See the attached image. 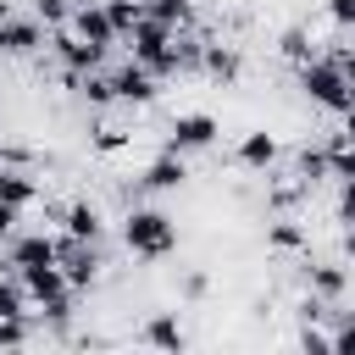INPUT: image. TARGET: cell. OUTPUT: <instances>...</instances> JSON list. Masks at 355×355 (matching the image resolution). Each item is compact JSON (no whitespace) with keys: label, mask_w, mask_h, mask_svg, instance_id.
Here are the masks:
<instances>
[{"label":"cell","mask_w":355,"mask_h":355,"mask_svg":"<svg viewBox=\"0 0 355 355\" xmlns=\"http://www.w3.org/2000/svg\"><path fill=\"white\" fill-rule=\"evenodd\" d=\"M300 83H305V94L316 100V105H327V111H355V83L344 78V67L338 61H305V72H300Z\"/></svg>","instance_id":"obj_1"},{"label":"cell","mask_w":355,"mask_h":355,"mask_svg":"<svg viewBox=\"0 0 355 355\" xmlns=\"http://www.w3.org/2000/svg\"><path fill=\"white\" fill-rule=\"evenodd\" d=\"M172 33H178V28H166L161 17L144 11L139 28L128 33V39H133V61H144L150 72H178V67H172Z\"/></svg>","instance_id":"obj_2"},{"label":"cell","mask_w":355,"mask_h":355,"mask_svg":"<svg viewBox=\"0 0 355 355\" xmlns=\"http://www.w3.org/2000/svg\"><path fill=\"white\" fill-rule=\"evenodd\" d=\"M178 244V233H172V222L161 216V211H133L128 216V250H139V255H166Z\"/></svg>","instance_id":"obj_3"},{"label":"cell","mask_w":355,"mask_h":355,"mask_svg":"<svg viewBox=\"0 0 355 355\" xmlns=\"http://www.w3.org/2000/svg\"><path fill=\"white\" fill-rule=\"evenodd\" d=\"M89 244H94V239H78V233H72L67 244H55V261H67V277H72L78 288H89L94 272H100V255H94Z\"/></svg>","instance_id":"obj_4"},{"label":"cell","mask_w":355,"mask_h":355,"mask_svg":"<svg viewBox=\"0 0 355 355\" xmlns=\"http://www.w3.org/2000/svg\"><path fill=\"white\" fill-rule=\"evenodd\" d=\"M211 139H216V122H211L205 111H194V116H178V122H172L166 150H178V155H183V150H205Z\"/></svg>","instance_id":"obj_5"},{"label":"cell","mask_w":355,"mask_h":355,"mask_svg":"<svg viewBox=\"0 0 355 355\" xmlns=\"http://www.w3.org/2000/svg\"><path fill=\"white\" fill-rule=\"evenodd\" d=\"M55 50H61V61H67L72 72H94V67L105 61V44H89L83 33H61V39H55Z\"/></svg>","instance_id":"obj_6"},{"label":"cell","mask_w":355,"mask_h":355,"mask_svg":"<svg viewBox=\"0 0 355 355\" xmlns=\"http://www.w3.org/2000/svg\"><path fill=\"white\" fill-rule=\"evenodd\" d=\"M111 83H116V94H122V100H139V105H144V100H155V72H150L144 61H128Z\"/></svg>","instance_id":"obj_7"},{"label":"cell","mask_w":355,"mask_h":355,"mask_svg":"<svg viewBox=\"0 0 355 355\" xmlns=\"http://www.w3.org/2000/svg\"><path fill=\"white\" fill-rule=\"evenodd\" d=\"M11 266H55V239H44V233H28V239H17L11 244Z\"/></svg>","instance_id":"obj_8"},{"label":"cell","mask_w":355,"mask_h":355,"mask_svg":"<svg viewBox=\"0 0 355 355\" xmlns=\"http://www.w3.org/2000/svg\"><path fill=\"white\" fill-rule=\"evenodd\" d=\"M72 28H78L89 44H111V39H116V28H111L105 6H78V11H72Z\"/></svg>","instance_id":"obj_9"},{"label":"cell","mask_w":355,"mask_h":355,"mask_svg":"<svg viewBox=\"0 0 355 355\" xmlns=\"http://www.w3.org/2000/svg\"><path fill=\"white\" fill-rule=\"evenodd\" d=\"M0 50H6V55H33V50H39V28L6 17V22H0Z\"/></svg>","instance_id":"obj_10"},{"label":"cell","mask_w":355,"mask_h":355,"mask_svg":"<svg viewBox=\"0 0 355 355\" xmlns=\"http://www.w3.org/2000/svg\"><path fill=\"white\" fill-rule=\"evenodd\" d=\"M189 172H183V155L178 150H166V155H155L150 161V172H144V189H178Z\"/></svg>","instance_id":"obj_11"},{"label":"cell","mask_w":355,"mask_h":355,"mask_svg":"<svg viewBox=\"0 0 355 355\" xmlns=\"http://www.w3.org/2000/svg\"><path fill=\"white\" fill-rule=\"evenodd\" d=\"M22 283H28V294H33V300H44V305L67 294V277H61L55 266H28V272H22Z\"/></svg>","instance_id":"obj_12"},{"label":"cell","mask_w":355,"mask_h":355,"mask_svg":"<svg viewBox=\"0 0 355 355\" xmlns=\"http://www.w3.org/2000/svg\"><path fill=\"white\" fill-rule=\"evenodd\" d=\"M239 161H244V166H272V161H277V139H272V133H250V139L239 144Z\"/></svg>","instance_id":"obj_13"},{"label":"cell","mask_w":355,"mask_h":355,"mask_svg":"<svg viewBox=\"0 0 355 355\" xmlns=\"http://www.w3.org/2000/svg\"><path fill=\"white\" fill-rule=\"evenodd\" d=\"M33 194H39V183H33V178H22V172H6V166H0V200H6V205H28Z\"/></svg>","instance_id":"obj_14"},{"label":"cell","mask_w":355,"mask_h":355,"mask_svg":"<svg viewBox=\"0 0 355 355\" xmlns=\"http://www.w3.org/2000/svg\"><path fill=\"white\" fill-rule=\"evenodd\" d=\"M327 172H333V178H344V183L355 178V139H349V133L327 144Z\"/></svg>","instance_id":"obj_15"},{"label":"cell","mask_w":355,"mask_h":355,"mask_svg":"<svg viewBox=\"0 0 355 355\" xmlns=\"http://www.w3.org/2000/svg\"><path fill=\"white\" fill-rule=\"evenodd\" d=\"M144 338L161 344V349H183V327H178L172 316H150V322H144Z\"/></svg>","instance_id":"obj_16"},{"label":"cell","mask_w":355,"mask_h":355,"mask_svg":"<svg viewBox=\"0 0 355 355\" xmlns=\"http://www.w3.org/2000/svg\"><path fill=\"white\" fill-rule=\"evenodd\" d=\"M205 72L227 83V78H239V55H233L227 44H205Z\"/></svg>","instance_id":"obj_17"},{"label":"cell","mask_w":355,"mask_h":355,"mask_svg":"<svg viewBox=\"0 0 355 355\" xmlns=\"http://www.w3.org/2000/svg\"><path fill=\"white\" fill-rule=\"evenodd\" d=\"M67 233H78V239H100V211H94V205H72V211H67Z\"/></svg>","instance_id":"obj_18"},{"label":"cell","mask_w":355,"mask_h":355,"mask_svg":"<svg viewBox=\"0 0 355 355\" xmlns=\"http://www.w3.org/2000/svg\"><path fill=\"white\" fill-rule=\"evenodd\" d=\"M150 17H161L166 28H189L194 6H189V0H150Z\"/></svg>","instance_id":"obj_19"},{"label":"cell","mask_w":355,"mask_h":355,"mask_svg":"<svg viewBox=\"0 0 355 355\" xmlns=\"http://www.w3.org/2000/svg\"><path fill=\"white\" fill-rule=\"evenodd\" d=\"M105 17H111V28H116V33H133L144 11H139L133 0H105Z\"/></svg>","instance_id":"obj_20"},{"label":"cell","mask_w":355,"mask_h":355,"mask_svg":"<svg viewBox=\"0 0 355 355\" xmlns=\"http://www.w3.org/2000/svg\"><path fill=\"white\" fill-rule=\"evenodd\" d=\"M311 283H316V294H327V300H333V294H344V272H338V266H316V272H311Z\"/></svg>","instance_id":"obj_21"},{"label":"cell","mask_w":355,"mask_h":355,"mask_svg":"<svg viewBox=\"0 0 355 355\" xmlns=\"http://www.w3.org/2000/svg\"><path fill=\"white\" fill-rule=\"evenodd\" d=\"M283 55H288V61H311V39H305V28H288V33H283Z\"/></svg>","instance_id":"obj_22"},{"label":"cell","mask_w":355,"mask_h":355,"mask_svg":"<svg viewBox=\"0 0 355 355\" xmlns=\"http://www.w3.org/2000/svg\"><path fill=\"white\" fill-rule=\"evenodd\" d=\"M322 172H327V150H305V155H300V178H305V183H316Z\"/></svg>","instance_id":"obj_23"},{"label":"cell","mask_w":355,"mask_h":355,"mask_svg":"<svg viewBox=\"0 0 355 355\" xmlns=\"http://www.w3.org/2000/svg\"><path fill=\"white\" fill-rule=\"evenodd\" d=\"M33 11H39L44 22H55V28H61V22L72 17V0H33Z\"/></svg>","instance_id":"obj_24"},{"label":"cell","mask_w":355,"mask_h":355,"mask_svg":"<svg viewBox=\"0 0 355 355\" xmlns=\"http://www.w3.org/2000/svg\"><path fill=\"white\" fill-rule=\"evenodd\" d=\"M78 89H83V94H89V100H94V105H105V100H111V94H116V83H111V78H83V83H78Z\"/></svg>","instance_id":"obj_25"},{"label":"cell","mask_w":355,"mask_h":355,"mask_svg":"<svg viewBox=\"0 0 355 355\" xmlns=\"http://www.w3.org/2000/svg\"><path fill=\"white\" fill-rule=\"evenodd\" d=\"M272 244H277V250H300V244H305V233H300L294 222H277V227H272Z\"/></svg>","instance_id":"obj_26"},{"label":"cell","mask_w":355,"mask_h":355,"mask_svg":"<svg viewBox=\"0 0 355 355\" xmlns=\"http://www.w3.org/2000/svg\"><path fill=\"white\" fill-rule=\"evenodd\" d=\"M22 333H28L22 316H0V344H22Z\"/></svg>","instance_id":"obj_27"},{"label":"cell","mask_w":355,"mask_h":355,"mask_svg":"<svg viewBox=\"0 0 355 355\" xmlns=\"http://www.w3.org/2000/svg\"><path fill=\"white\" fill-rule=\"evenodd\" d=\"M122 144H128L122 128H100V133H94V150H122Z\"/></svg>","instance_id":"obj_28"},{"label":"cell","mask_w":355,"mask_h":355,"mask_svg":"<svg viewBox=\"0 0 355 355\" xmlns=\"http://www.w3.org/2000/svg\"><path fill=\"white\" fill-rule=\"evenodd\" d=\"M0 316H22V300H17V288L0 277Z\"/></svg>","instance_id":"obj_29"},{"label":"cell","mask_w":355,"mask_h":355,"mask_svg":"<svg viewBox=\"0 0 355 355\" xmlns=\"http://www.w3.org/2000/svg\"><path fill=\"white\" fill-rule=\"evenodd\" d=\"M327 11H333V22L355 28V0H327Z\"/></svg>","instance_id":"obj_30"},{"label":"cell","mask_w":355,"mask_h":355,"mask_svg":"<svg viewBox=\"0 0 355 355\" xmlns=\"http://www.w3.org/2000/svg\"><path fill=\"white\" fill-rule=\"evenodd\" d=\"M333 349H338V355H355V316H349V322L338 327V338H333Z\"/></svg>","instance_id":"obj_31"},{"label":"cell","mask_w":355,"mask_h":355,"mask_svg":"<svg viewBox=\"0 0 355 355\" xmlns=\"http://www.w3.org/2000/svg\"><path fill=\"white\" fill-rule=\"evenodd\" d=\"M338 216H344V222H355V178L344 183V200H338Z\"/></svg>","instance_id":"obj_32"},{"label":"cell","mask_w":355,"mask_h":355,"mask_svg":"<svg viewBox=\"0 0 355 355\" xmlns=\"http://www.w3.org/2000/svg\"><path fill=\"white\" fill-rule=\"evenodd\" d=\"M300 344H305V349H333V338H322L316 327H305V333H300Z\"/></svg>","instance_id":"obj_33"},{"label":"cell","mask_w":355,"mask_h":355,"mask_svg":"<svg viewBox=\"0 0 355 355\" xmlns=\"http://www.w3.org/2000/svg\"><path fill=\"white\" fill-rule=\"evenodd\" d=\"M11 222H17V205H6V200H0V239L11 233Z\"/></svg>","instance_id":"obj_34"},{"label":"cell","mask_w":355,"mask_h":355,"mask_svg":"<svg viewBox=\"0 0 355 355\" xmlns=\"http://www.w3.org/2000/svg\"><path fill=\"white\" fill-rule=\"evenodd\" d=\"M338 67H344V78L355 83V50H338Z\"/></svg>","instance_id":"obj_35"},{"label":"cell","mask_w":355,"mask_h":355,"mask_svg":"<svg viewBox=\"0 0 355 355\" xmlns=\"http://www.w3.org/2000/svg\"><path fill=\"white\" fill-rule=\"evenodd\" d=\"M344 250H349V255H355V233H349V239H344Z\"/></svg>","instance_id":"obj_36"},{"label":"cell","mask_w":355,"mask_h":355,"mask_svg":"<svg viewBox=\"0 0 355 355\" xmlns=\"http://www.w3.org/2000/svg\"><path fill=\"white\" fill-rule=\"evenodd\" d=\"M0 277H6V266H0Z\"/></svg>","instance_id":"obj_37"}]
</instances>
